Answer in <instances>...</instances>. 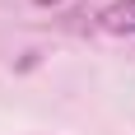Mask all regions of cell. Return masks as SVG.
<instances>
[{
    "mask_svg": "<svg viewBox=\"0 0 135 135\" xmlns=\"http://www.w3.org/2000/svg\"><path fill=\"white\" fill-rule=\"evenodd\" d=\"M37 5H61V0H37Z\"/></svg>",
    "mask_w": 135,
    "mask_h": 135,
    "instance_id": "cell-2",
    "label": "cell"
},
{
    "mask_svg": "<svg viewBox=\"0 0 135 135\" xmlns=\"http://www.w3.org/2000/svg\"><path fill=\"white\" fill-rule=\"evenodd\" d=\"M98 28H103V33H112V37L135 33V0H112L107 9L98 14Z\"/></svg>",
    "mask_w": 135,
    "mask_h": 135,
    "instance_id": "cell-1",
    "label": "cell"
}]
</instances>
